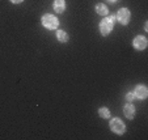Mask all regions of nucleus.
Listing matches in <instances>:
<instances>
[{
	"label": "nucleus",
	"mask_w": 148,
	"mask_h": 140,
	"mask_svg": "<svg viewBox=\"0 0 148 140\" xmlns=\"http://www.w3.org/2000/svg\"><path fill=\"white\" fill-rule=\"evenodd\" d=\"M132 45H134V47L136 48V50H144V48L147 47V38H145L144 36L135 37L134 41H132Z\"/></svg>",
	"instance_id": "obj_5"
},
{
	"label": "nucleus",
	"mask_w": 148,
	"mask_h": 140,
	"mask_svg": "<svg viewBox=\"0 0 148 140\" xmlns=\"http://www.w3.org/2000/svg\"><path fill=\"white\" fill-rule=\"evenodd\" d=\"M54 9H55L58 13H62V12L66 9V1L64 0H55V1H54Z\"/></svg>",
	"instance_id": "obj_8"
},
{
	"label": "nucleus",
	"mask_w": 148,
	"mask_h": 140,
	"mask_svg": "<svg viewBox=\"0 0 148 140\" xmlns=\"http://www.w3.org/2000/svg\"><path fill=\"white\" fill-rule=\"evenodd\" d=\"M109 18H110V20H112V21H113V23H114V21H115V20H117V17H115V16H110V17H109Z\"/></svg>",
	"instance_id": "obj_14"
},
{
	"label": "nucleus",
	"mask_w": 148,
	"mask_h": 140,
	"mask_svg": "<svg viewBox=\"0 0 148 140\" xmlns=\"http://www.w3.org/2000/svg\"><path fill=\"white\" fill-rule=\"evenodd\" d=\"M117 18L122 25H127L130 21V11L127 8H121L117 13Z\"/></svg>",
	"instance_id": "obj_4"
},
{
	"label": "nucleus",
	"mask_w": 148,
	"mask_h": 140,
	"mask_svg": "<svg viewBox=\"0 0 148 140\" xmlns=\"http://www.w3.org/2000/svg\"><path fill=\"white\" fill-rule=\"evenodd\" d=\"M110 3H115V1H118V0H109Z\"/></svg>",
	"instance_id": "obj_15"
},
{
	"label": "nucleus",
	"mask_w": 148,
	"mask_h": 140,
	"mask_svg": "<svg viewBox=\"0 0 148 140\" xmlns=\"http://www.w3.org/2000/svg\"><path fill=\"white\" fill-rule=\"evenodd\" d=\"M134 96H135V98H138V100H145L148 96L147 88H145L144 85H138V87L135 88Z\"/></svg>",
	"instance_id": "obj_6"
},
{
	"label": "nucleus",
	"mask_w": 148,
	"mask_h": 140,
	"mask_svg": "<svg viewBox=\"0 0 148 140\" xmlns=\"http://www.w3.org/2000/svg\"><path fill=\"white\" fill-rule=\"evenodd\" d=\"M56 38H58L59 42H67L68 41V34L64 30H58L56 31Z\"/></svg>",
	"instance_id": "obj_10"
},
{
	"label": "nucleus",
	"mask_w": 148,
	"mask_h": 140,
	"mask_svg": "<svg viewBox=\"0 0 148 140\" xmlns=\"http://www.w3.org/2000/svg\"><path fill=\"white\" fill-rule=\"evenodd\" d=\"M123 113H125L126 118H129V119H132L135 115V107L132 106L131 104L129 105H125V107H123Z\"/></svg>",
	"instance_id": "obj_7"
},
{
	"label": "nucleus",
	"mask_w": 148,
	"mask_h": 140,
	"mask_svg": "<svg viewBox=\"0 0 148 140\" xmlns=\"http://www.w3.org/2000/svg\"><path fill=\"white\" fill-rule=\"evenodd\" d=\"M96 12H97L98 14H101V16H106V14L109 13V9H108V7L105 5V4L100 3L96 5Z\"/></svg>",
	"instance_id": "obj_9"
},
{
	"label": "nucleus",
	"mask_w": 148,
	"mask_h": 140,
	"mask_svg": "<svg viewBox=\"0 0 148 140\" xmlns=\"http://www.w3.org/2000/svg\"><path fill=\"white\" fill-rule=\"evenodd\" d=\"M11 1H12L13 4H18V3H21L23 0H11Z\"/></svg>",
	"instance_id": "obj_13"
},
{
	"label": "nucleus",
	"mask_w": 148,
	"mask_h": 140,
	"mask_svg": "<svg viewBox=\"0 0 148 140\" xmlns=\"http://www.w3.org/2000/svg\"><path fill=\"white\" fill-rule=\"evenodd\" d=\"M42 25L45 26L46 29H50V30H53V29H56L59 25V21L58 18H56L54 14H45V16L42 17Z\"/></svg>",
	"instance_id": "obj_1"
},
{
	"label": "nucleus",
	"mask_w": 148,
	"mask_h": 140,
	"mask_svg": "<svg viewBox=\"0 0 148 140\" xmlns=\"http://www.w3.org/2000/svg\"><path fill=\"white\" fill-rule=\"evenodd\" d=\"M109 126H110V130H112L113 132H115V134H118V135L123 134V132H125V130H126L125 123L121 121L119 118H114V119H112Z\"/></svg>",
	"instance_id": "obj_2"
},
{
	"label": "nucleus",
	"mask_w": 148,
	"mask_h": 140,
	"mask_svg": "<svg viewBox=\"0 0 148 140\" xmlns=\"http://www.w3.org/2000/svg\"><path fill=\"white\" fill-rule=\"evenodd\" d=\"M113 21L110 18H103L100 23V31L102 36H109L110 31L113 30Z\"/></svg>",
	"instance_id": "obj_3"
},
{
	"label": "nucleus",
	"mask_w": 148,
	"mask_h": 140,
	"mask_svg": "<svg viewBox=\"0 0 148 140\" xmlns=\"http://www.w3.org/2000/svg\"><path fill=\"white\" fill-rule=\"evenodd\" d=\"M98 114H100V117L103 118V119L110 118V111H109V109H106V107H101V109L98 110Z\"/></svg>",
	"instance_id": "obj_11"
},
{
	"label": "nucleus",
	"mask_w": 148,
	"mask_h": 140,
	"mask_svg": "<svg viewBox=\"0 0 148 140\" xmlns=\"http://www.w3.org/2000/svg\"><path fill=\"white\" fill-rule=\"evenodd\" d=\"M126 97H127V100H129V101H132V100L135 98V96H134V93H127V96H126Z\"/></svg>",
	"instance_id": "obj_12"
}]
</instances>
